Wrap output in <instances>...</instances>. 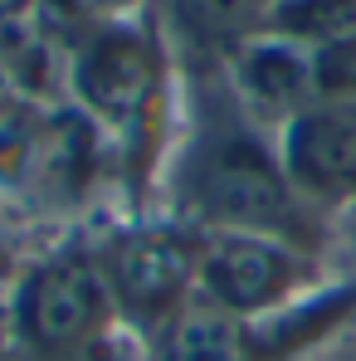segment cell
<instances>
[{
    "instance_id": "12",
    "label": "cell",
    "mask_w": 356,
    "mask_h": 361,
    "mask_svg": "<svg viewBox=\"0 0 356 361\" xmlns=\"http://www.w3.org/2000/svg\"><path fill=\"white\" fill-rule=\"evenodd\" d=\"M327 259H332L342 274L356 279V210H342V215L332 220V230H327Z\"/></svg>"
},
{
    "instance_id": "10",
    "label": "cell",
    "mask_w": 356,
    "mask_h": 361,
    "mask_svg": "<svg viewBox=\"0 0 356 361\" xmlns=\"http://www.w3.org/2000/svg\"><path fill=\"white\" fill-rule=\"evenodd\" d=\"M152 0H39V15L49 30H59L63 44L88 30V25H108V20H132V15H147Z\"/></svg>"
},
{
    "instance_id": "11",
    "label": "cell",
    "mask_w": 356,
    "mask_h": 361,
    "mask_svg": "<svg viewBox=\"0 0 356 361\" xmlns=\"http://www.w3.org/2000/svg\"><path fill=\"white\" fill-rule=\"evenodd\" d=\"M39 230H30L20 215H10L0 205V302L10 298V288L20 283V274L30 269V259L39 254Z\"/></svg>"
},
{
    "instance_id": "5",
    "label": "cell",
    "mask_w": 356,
    "mask_h": 361,
    "mask_svg": "<svg viewBox=\"0 0 356 361\" xmlns=\"http://www.w3.org/2000/svg\"><path fill=\"white\" fill-rule=\"evenodd\" d=\"M332 274L337 264L327 254L278 235H200L195 302L244 327L297 302Z\"/></svg>"
},
{
    "instance_id": "4",
    "label": "cell",
    "mask_w": 356,
    "mask_h": 361,
    "mask_svg": "<svg viewBox=\"0 0 356 361\" xmlns=\"http://www.w3.org/2000/svg\"><path fill=\"white\" fill-rule=\"evenodd\" d=\"M98 254L118 322L147 342L195 302L200 235L166 215H113L98 225Z\"/></svg>"
},
{
    "instance_id": "7",
    "label": "cell",
    "mask_w": 356,
    "mask_h": 361,
    "mask_svg": "<svg viewBox=\"0 0 356 361\" xmlns=\"http://www.w3.org/2000/svg\"><path fill=\"white\" fill-rule=\"evenodd\" d=\"M220 68H225L230 88L239 93V103L274 132H283L297 113L322 103L312 54L288 44V39H278V35H254Z\"/></svg>"
},
{
    "instance_id": "6",
    "label": "cell",
    "mask_w": 356,
    "mask_h": 361,
    "mask_svg": "<svg viewBox=\"0 0 356 361\" xmlns=\"http://www.w3.org/2000/svg\"><path fill=\"white\" fill-rule=\"evenodd\" d=\"M278 152L297 195L332 225L356 210V98L317 103L278 132Z\"/></svg>"
},
{
    "instance_id": "8",
    "label": "cell",
    "mask_w": 356,
    "mask_h": 361,
    "mask_svg": "<svg viewBox=\"0 0 356 361\" xmlns=\"http://www.w3.org/2000/svg\"><path fill=\"white\" fill-rule=\"evenodd\" d=\"M283 0H152V15L180 68H220L239 44L264 35Z\"/></svg>"
},
{
    "instance_id": "9",
    "label": "cell",
    "mask_w": 356,
    "mask_h": 361,
    "mask_svg": "<svg viewBox=\"0 0 356 361\" xmlns=\"http://www.w3.org/2000/svg\"><path fill=\"white\" fill-rule=\"evenodd\" d=\"M264 35H278L307 54H327V49H352L356 44V0H283Z\"/></svg>"
},
{
    "instance_id": "3",
    "label": "cell",
    "mask_w": 356,
    "mask_h": 361,
    "mask_svg": "<svg viewBox=\"0 0 356 361\" xmlns=\"http://www.w3.org/2000/svg\"><path fill=\"white\" fill-rule=\"evenodd\" d=\"M118 327L98 254V225L39 244L5 298V347L15 361H83Z\"/></svg>"
},
{
    "instance_id": "13",
    "label": "cell",
    "mask_w": 356,
    "mask_h": 361,
    "mask_svg": "<svg viewBox=\"0 0 356 361\" xmlns=\"http://www.w3.org/2000/svg\"><path fill=\"white\" fill-rule=\"evenodd\" d=\"M307 361H356V327H352V332H342L332 347H322L317 357H307Z\"/></svg>"
},
{
    "instance_id": "2",
    "label": "cell",
    "mask_w": 356,
    "mask_h": 361,
    "mask_svg": "<svg viewBox=\"0 0 356 361\" xmlns=\"http://www.w3.org/2000/svg\"><path fill=\"white\" fill-rule=\"evenodd\" d=\"M63 103L108 137L118 161V215H152L180 113V63L156 15L88 25L68 39Z\"/></svg>"
},
{
    "instance_id": "14",
    "label": "cell",
    "mask_w": 356,
    "mask_h": 361,
    "mask_svg": "<svg viewBox=\"0 0 356 361\" xmlns=\"http://www.w3.org/2000/svg\"><path fill=\"white\" fill-rule=\"evenodd\" d=\"M35 10H39V0H0V30L15 20H30Z\"/></svg>"
},
{
    "instance_id": "1",
    "label": "cell",
    "mask_w": 356,
    "mask_h": 361,
    "mask_svg": "<svg viewBox=\"0 0 356 361\" xmlns=\"http://www.w3.org/2000/svg\"><path fill=\"white\" fill-rule=\"evenodd\" d=\"M152 215L195 235H278L327 254V220L288 180L278 132L254 118L225 68H180V113Z\"/></svg>"
}]
</instances>
